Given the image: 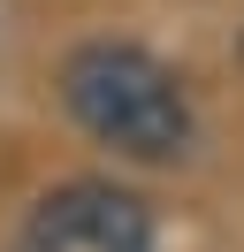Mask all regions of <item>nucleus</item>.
I'll return each mask as SVG.
<instances>
[{
    "instance_id": "f257e3e1",
    "label": "nucleus",
    "mask_w": 244,
    "mask_h": 252,
    "mask_svg": "<svg viewBox=\"0 0 244 252\" xmlns=\"http://www.w3.org/2000/svg\"><path fill=\"white\" fill-rule=\"evenodd\" d=\"M61 107L92 145L137 168H168L198 145V107L183 77L137 38H84L61 54Z\"/></svg>"
},
{
    "instance_id": "f03ea898",
    "label": "nucleus",
    "mask_w": 244,
    "mask_h": 252,
    "mask_svg": "<svg viewBox=\"0 0 244 252\" xmlns=\"http://www.w3.org/2000/svg\"><path fill=\"white\" fill-rule=\"evenodd\" d=\"M15 252H160V221L115 176H69L30 199Z\"/></svg>"
}]
</instances>
